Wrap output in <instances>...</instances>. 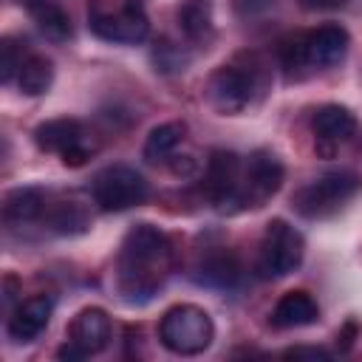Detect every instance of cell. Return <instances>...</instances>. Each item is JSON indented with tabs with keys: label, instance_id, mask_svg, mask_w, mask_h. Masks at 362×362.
I'll list each match as a JSON object with an SVG mask.
<instances>
[{
	"label": "cell",
	"instance_id": "20",
	"mask_svg": "<svg viewBox=\"0 0 362 362\" xmlns=\"http://www.w3.org/2000/svg\"><path fill=\"white\" fill-rule=\"evenodd\" d=\"M31 20L37 23L40 34L51 42H65L71 40L74 34V25H71V14L57 3V0H40V3H31L25 6Z\"/></svg>",
	"mask_w": 362,
	"mask_h": 362
},
{
	"label": "cell",
	"instance_id": "16",
	"mask_svg": "<svg viewBox=\"0 0 362 362\" xmlns=\"http://www.w3.org/2000/svg\"><path fill=\"white\" fill-rule=\"evenodd\" d=\"M178 28L181 34L195 42L204 45L215 37V17H212V0H178Z\"/></svg>",
	"mask_w": 362,
	"mask_h": 362
},
{
	"label": "cell",
	"instance_id": "6",
	"mask_svg": "<svg viewBox=\"0 0 362 362\" xmlns=\"http://www.w3.org/2000/svg\"><path fill=\"white\" fill-rule=\"evenodd\" d=\"M359 184L362 181L354 170H331V173H322V175L311 178L308 184H303L291 195V206L297 215H303L308 221L331 218L359 192Z\"/></svg>",
	"mask_w": 362,
	"mask_h": 362
},
{
	"label": "cell",
	"instance_id": "2",
	"mask_svg": "<svg viewBox=\"0 0 362 362\" xmlns=\"http://www.w3.org/2000/svg\"><path fill=\"white\" fill-rule=\"evenodd\" d=\"M348 48H351L348 31L337 23H325L305 34L283 40L277 54H280V65L291 76H305V74L328 71V68L339 65L345 59Z\"/></svg>",
	"mask_w": 362,
	"mask_h": 362
},
{
	"label": "cell",
	"instance_id": "10",
	"mask_svg": "<svg viewBox=\"0 0 362 362\" xmlns=\"http://www.w3.org/2000/svg\"><path fill=\"white\" fill-rule=\"evenodd\" d=\"M240 173L243 156L232 150H212L204 164V195L212 209L223 215L240 212Z\"/></svg>",
	"mask_w": 362,
	"mask_h": 362
},
{
	"label": "cell",
	"instance_id": "22",
	"mask_svg": "<svg viewBox=\"0 0 362 362\" xmlns=\"http://www.w3.org/2000/svg\"><path fill=\"white\" fill-rule=\"evenodd\" d=\"M54 82V62L42 54H28L20 74H17V85L25 96H40L51 88Z\"/></svg>",
	"mask_w": 362,
	"mask_h": 362
},
{
	"label": "cell",
	"instance_id": "1",
	"mask_svg": "<svg viewBox=\"0 0 362 362\" xmlns=\"http://www.w3.org/2000/svg\"><path fill=\"white\" fill-rule=\"evenodd\" d=\"M175 263L167 232L153 223H136L127 229L116 257V288L124 303L141 305L158 294Z\"/></svg>",
	"mask_w": 362,
	"mask_h": 362
},
{
	"label": "cell",
	"instance_id": "25",
	"mask_svg": "<svg viewBox=\"0 0 362 362\" xmlns=\"http://www.w3.org/2000/svg\"><path fill=\"white\" fill-rule=\"evenodd\" d=\"M356 331H359V328H356V322L351 320V322H348V325H345V328L337 334V345H339L342 351H348V348L354 345V337H356Z\"/></svg>",
	"mask_w": 362,
	"mask_h": 362
},
{
	"label": "cell",
	"instance_id": "27",
	"mask_svg": "<svg viewBox=\"0 0 362 362\" xmlns=\"http://www.w3.org/2000/svg\"><path fill=\"white\" fill-rule=\"evenodd\" d=\"M23 3H25V6H31V3H40V0H23Z\"/></svg>",
	"mask_w": 362,
	"mask_h": 362
},
{
	"label": "cell",
	"instance_id": "8",
	"mask_svg": "<svg viewBox=\"0 0 362 362\" xmlns=\"http://www.w3.org/2000/svg\"><path fill=\"white\" fill-rule=\"evenodd\" d=\"M90 195L102 212H124L141 206L150 198V184L139 170L127 164H110L93 175Z\"/></svg>",
	"mask_w": 362,
	"mask_h": 362
},
{
	"label": "cell",
	"instance_id": "17",
	"mask_svg": "<svg viewBox=\"0 0 362 362\" xmlns=\"http://www.w3.org/2000/svg\"><path fill=\"white\" fill-rule=\"evenodd\" d=\"M48 201H45V192L37 189V187H17V189H8L6 198H3V221L8 226H23V223H31L37 218H42Z\"/></svg>",
	"mask_w": 362,
	"mask_h": 362
},
{
	"label": "cell",
	"instance_id": "14",
	"mask_svg": "<svg viewBox=\"0 0 362 362\" xmlns=\"http://www.w3.org/2000/svg\"><path fill=\"white\" fill-rule=\"evenodd\" d=\"M51 314H54V300L48 294H31L8 311L6 331L17 345H28L40 339V334L48 328Z\"/></svg>",
	"mask_w": 362,
	"mask_h": 362
},
{
	"label": "cell",
	"instance_id": "18",
	"mask_svg": "<svg viewBox=\"0 0 362 362\" xmlns=\"http://www.w3.org/2000/svg\"><path fill=\"white\" fill-rule=\"evenodd\" d=\"M184 136H187V124L184 122H164V124H158V127H153L147 133L141 156L150 164H167V161L175 158V150L184 144Z\"/></svg>",
	"mask_w": 362,
	"mask_h": 362
},
{
	"label": "cell",
	"instance_id": "13",
	"mask_svg": "<svg viewBox=\"0 0 362 362\" xmlns=\"http://www.w3.org/2000/svg\"><path fill=\"white\" fill-rule=\"evenodd\" d=\"M356 116L351 107L345 105H337V102H328L322 107H317L314 119H311V130H314V139H317V150L331 156L339 144L351 141L356 136Z\"/></svg>",
	"mask_w": 362,
	"mask_h": 362
},
{
	"label": "cell",
	"instance_id": "11",
	"mask_svg": "<svg viewBox=\"0 0 362 362\" xmlns=\"http://www.w3.org/2000/svg\"><path fill=\"white\" fill-rule=\"evenodd\" d=\"M286 167L277 153L257 147L243 158V173H240V212L263 206L269 198L277 195L283 187Z\"/></svg>",
	"mask_w": 362,
	"mask_h": 362
},
{
	"label": "cell",
	"instance_id": "4",
	"mask_svg": "<svg viewBox=\"0 0 362 362\" xmlns=\"http://www.w3.org/2000/svg\"><path fill=\"white\" fill-rule=\"evenodd\" d=\"M88 25L99 40L136 45L150 34V17L141 0H90Z\"/></svg>",
	"mask_w": 362,
	"mask_h": 362
},
{
	"label": "cell",
	"instance_id": "19",
	"mask_svg": "<svg viewBox=\"0 0 362 362\" xmlns=\"http://www.w3.org/2000/svg\"><path fill=\"white\" fill-rule=\"evenodd\" d=\"M240 277V263L232 252L218 249L209 252L206 257H201V263L195 266V280L201 286H215V288H232Z\"/></svg>",
	"mask_w": 362,
	"mask_h": 362
},
{
	"label": "cell",
	"instance_id": "21",
	"mask_svg": "<svg viewBox=\"0 0 362 362\" xmlns=\"http://www.w3.org/2000/svg\"><path fill=\"white\" fill-rule=\"evenodd\" d=\"M48 223L59 235H82L90 226V209L79 195H68L48 209Z\"/></svg>",
	"mask_w": 362,
	"mask_h": 362
},
{
	"label": "cell",
	"instance_id": "7",
	"mask_svg": "<svg viewBox=\"0 0 362 362\" xmlns=\"http://www.w3.org/2000/svg\"><path fill=\"white\" fill-rule=\"evenodd\" d=\"M34 144L42 153L59 156L65 167H82L99 150V139L79 119H68V116L40 122L34 127Z\"/></svg>",
	"mask_w": 362,
	"mask_h": 362
},
{
	"label": "cell",
	"instance_id": "5",
	"mask_svg": "<svg viewBox=\"0 0 362 362\" xmlns=\"http://www.w3.org/2000/svg\"><path fill=\"white\" fill-rule=\"evenodd\" d=\"M158 339L170 354L178 356H198L215 339V322L209 311L192 303H178L164 311L158 322Z\"/></svg>",
	"mask_w": 362,
	"mask_h": 362
},
{
	"label": "cell",
	"instance_id": "23",
	"mask_svg": "<svg viewBox=\"0 0 362 362\" xmlns=\"http://www.w3.org/2000/svg\"><path fill=\"white\" fill-rule=\"evenodd\" d=\"M25 57H28V54H23V48H20L11 37H6V40L0 42V79H3L6 85L20 74Z\"/></svg>",
	"mask_w": 362,
	"mask_h": 362
},
{
	"label": "cell",
	"instance_id": "12",
	"mask_svg": "<svg viewBox=\"0 0 362 362\" xmlns=\"http://www.w3.org/2000/svg\"><path fill=\"white\" fill-rule=\"evenodd\" d=\"M110 342V317L105 308L99 305H88L82 311H76V317L68 325V339L65 345L57 351L59 359L76 362L85 356H93L99 351H105Z\"/></svg>",
	"mask_w": 362,
	"mask_h": 362
},
{
	"label": "cell",
	"instance_id": "26",
	"mask_svg": "<svg viewBox=\"0 0 362 362\" xmlns=\"http://www.w3.org/2000/svg\"><path fill=\"white\" fill-rule=\"evenodd\" d=\"M286 356H311V359H328L331 354L328 351H322V348H288L286 351Z\"/></svg>",
	"mask_w": 362,
	"mask_h": 362
},
{
	"label": "cell",
	"instance_id": "3",
	"mask_svg": "<svg viewBox=\"0 0 362 362\" xmlns=\"http://www.w3.org/2000/svg\"><path fill=\"white\" fill-rule=\"evenodd\" d=\"M266 88V65L257 57H235L215 68L206 79V102L221 116H238L255 105Z\"/></svg>",
	"mask_w": 362,
	"mask_h": 362
},
{
	"label": "cell",
	"instance_id": "15",
	"mask_svg": "<svg viewBox=\"0 0 362 362\" xmlns=\"http://www.w3.org/2000/svg\"><path fill=\"white\" fill-rule=\"evenodd\" d=\"M317 320H320V305L305 288H291V291L280 294V300L274 303V308L269 314V322L277 331L305 328V325H314Z\"/></svg>",
	"mask_w": 362,
	"mask_h": 362
},
{
	"label": "cell",
	"instance_id": "24",
	"mask_svg": "<svg viewBox=\"0 0 362 362\" xmlns=\"http://www.w3.org/2000/svg\"><path fill=\"white\" fill-rule=\"evenodd\" d=\"M305 11H334V8H342L348 0H297Z\"/></svg>",
	"mask_w": 362,
	"mask_h": 362
},
{
	"label": "cell",
	"instance_id": "9",
	"mask_svg": "<svg viewBox=\"0 0 362 362\" xmlns=\"http://www.w3.org/2000/svg\"><path fill=\"white\" fill-rule=\"evenodd\" d=\"M303 255H305V240H303L300 229H294L283 218H272L260 238L257 272L272 280L286 277L303 263Z\"/></svg>",
	"mask_w": 362,
	"mask_h": 362
}]
</instances>
